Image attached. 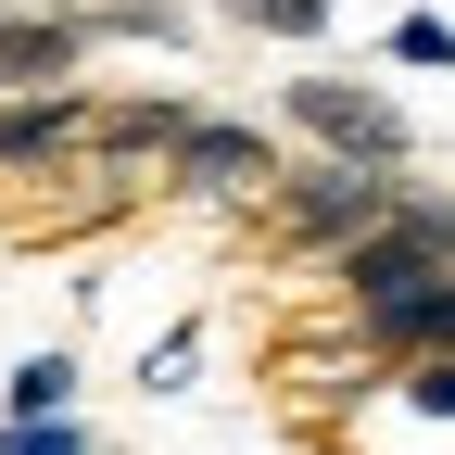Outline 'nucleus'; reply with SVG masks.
I'll list each match as a JSON object with an SVG mask.
<instances>
[{
  "mask_svg": "<svg viewBox=\"0 0 455 455\" xmlns=\"http://www.w3.org/2000/svg\"><path fill=\"white\" fill-rule=\"evenodd\" d=\"M89 127H101V89L0 101V190H26V178H89Z\"/></svg>",
  "mask_w": 455,
  "mask_h": 455,
  "instance_id": "5",
  "label": "nucleus"
},
{
  "mask_svg": "<svg viewBox=\"0 0 455 455\" xmlns=\"http://www.w3.org/2000/svg\"><path fill=\"white\" fill-rule=\"evenodd\" d=\"M405 178H418V164H405ZM405 178H392V164H329V152H291V178L253 203V241H266L278 266H341V253H355L392 203H405Z\"/></svg>",
  "mask_w": 455,
  "mask_h": 455,
  "instance_id": "1",
  "label": "nucleus"
},
{
  "mask_svg": "<svg viewBox=\"0 0 455 455\" xmlns=\"http://www.w3.org/2000/svg\"><path fill=\"white\" fill-rule=\"evenodd\" d=\"M379 76H455V13L405 0V13L379 26Z\"/></svg>",
  "mask_w": 455,
  "mask_h": 455,
  "instance_id": "10",
  "label": "nucleus"
},
{
  "mask_svg": "<svg viewBox=\"0 0 455 455\" xmlns=\"http://www.w3.org/2000/svg\"><path fill=\"white\" fill-rule=\"evenodd\" d=\"M64 26L89 51H178V64H190V13H178V0H64Z\"/></svg>",
  "mask_w": 455,
  "mask_h": 455,
  "instance_id": "8",
  "label": "nucleus"
},
{
  "mask_svg": "<svg viewBox=\"0 0 455 455\" xmlns=\"http://www.w3.org/2000/svg\"><path fill=\"white\" fill-rule=\"evenodd\" d=\"M278 178H291V140H278V127H253V114H190V127H178V152H164V190H178V203H203V215H253Z\"/></svg>",
  "mask_w": 455,
  "mask_h": 455,
  "instance_id": "4",
  "label": "nucleus"
},
{
  "mask_svg": "<svg viewBox=\"0 0 455 455\" xmlns=\"http://www.w3.org/2000/svg\"><path fill=\"white\" fill-rule=\"evenodd\" d=\"M341 329L367 341L379 367H418V355H455V278H418V291H392V304H329Z\"/></svg>",
  "mask_w": 455,
  "mask_h": 455,
  "instance_id": "7",
  "label": "nucleus"
},
{
  "mask_svg": "<svg viewBox=\"0 0 455 455\" xmlns=\"http://www.w3.org/2000/svg\"><path fill=\"white\" fill-rule=\"evenodd\" d=\"M418 278H455V190L443 178H405V203L329 266V304H392V291H418Z\"/></svg>",
  "mask_w": 455,
  "mask_h": 455,
  "instance_id": "3",
  "label": "nucleus"
},
{
  "mask_svg": "<svg viewBox=\"0 0 455 455\" xmlns=\"http://www.w3.org/2000/svg\"><path fill=\"white\" fill-rule=\"evenodd\" d=\"M0 455H101L89 418H0Z\"/></svg>",
  "mask_w": 455,
  "mask_h": 455,
  "instance_id": "13",
  "label": "nucleus"
},
{
  "mask_svg": "<svg viewBox=\"0 0 455 455\" xmlns=\"http://www.w3.org/2000/svg\"><path fill=\"white\" fill-rule=\"evenodd\" d=\"M215 26H241V38H291V51H316L329 26H341V0H203Z\"/></svg>",
  "mask_w": 455,
  "mask_h": 455,
  "instance_id": "11",
  "label": "nucleus"
},
{
  "mask_svg": "<svg viewBox=\"0 0 455 455\" xmlns=\"http://www.w3.org/2000/svg\"><path fill=\"white\" fill-rule=\"evenodd\" d=\"M190 379H203V316H178L164 341H140V392H152V405H178Z\"/></svg>",
  "mask_w": 455,
  "mask_h": 455,
  "instance_id": "12",
  "label": "nucleus"
},
{
  "mask_svg": "<svg viewBox=\"0 0 455 455\" xmlns=\"http://www.w3.org/2000/svg\"><path fill=\"white\" fill-rule=\"evenodd\" d=\"M38 89H89V38L64 26V0L0 13V101H38Z\"/></svg>",
  "mask_w": 455,
  "mask_h": 455,
  "instance_id": "6",
  "label": "nucleus"
},
{
  "mask_svg": "<svg viewBox=\"0 0 455 455\" xmlns=\"http://www.w3.org/2000/svg\"><path fill=\"white\" fill-rule=\"evenodd\" d=\"M76 392H89L76 341H38V355H13V367H0V418H76Z\"/></svg>",
  "mask_w": 455,
  "mask_h": 455,
  "instance_id": "9",
  "label": "nucleus"
},
{
  "mask_svg": "<svg viewBox=\"0 0 455 455\" xmlns=\"http://www.w3.org/2000/svg\"><path fill=\"white\" fill-rule=\"evenodd\" d=\"M278 140L329 152V164H418V114L392 101L379 64H316V76H278Z\"/></svg>",
  "mask_w": 455,
  "mask_h": 455,
  "instance_id": "2",
  "label": "nucleus"
}]
</instances>
